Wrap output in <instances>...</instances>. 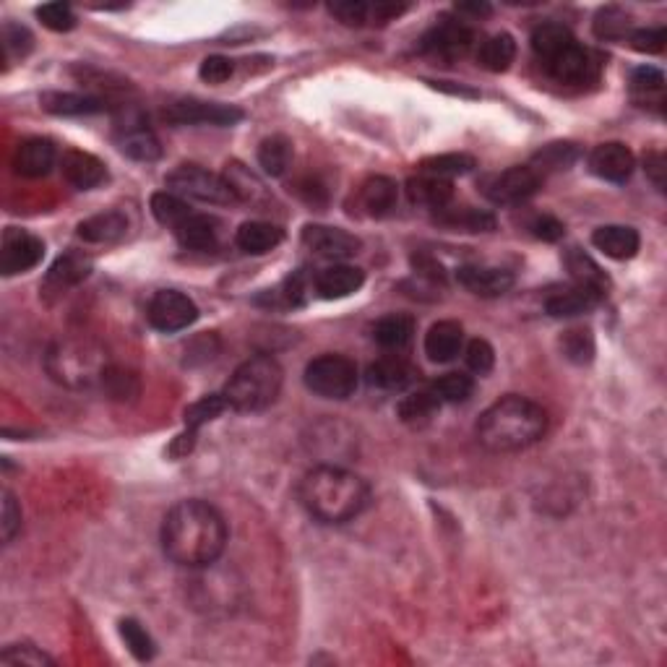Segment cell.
<instances>
[{
    "mask_svg": "<svg viewBox=\"0 0 667 667\" xmlns=\"http://www.w3.org/2000/svg\"><path fill=\"white\" fill-rule=\"evenodd\" d=\"M227 537L225 516L199 498L175 503L162 522V550L183 568L212 566L225 553Z\"/></svg>",
    "mask_w": 667,
    "mask_h": 667,
    "instance_id": "1",
    "label": "cell"
},
{
    "mask_svg": "<svg viewBox=\"0 0 667 667\" xmlns=\"http://www.w3.org/2000/svg\"><path fill=\"white\" fill-rule=\"evenodd\" d=\"M303 509L324 524H344L363 514L370 490L363 477L334 464H321L305 472L298 488Z\"/></svg>",
    "mask_w": 667,
    "mask_h": 667,
    "instance_id": "2",
    "label": "cell"
},
{
    "mask_svg": "<svg viewBox=\"0 0 667 667\" xmlns=\"http://www.w3.org/2000/svg\"><path fill=\"white\" fill-rule=\"evenodd\" d=\"M548 430V415L527 397L498 399L477 420V441L493 454H514L529 449Z\"/></svg>",
    "mask_w": 667,
    "mask_h": 667,
    "instance_id": "3",
    "label": "cell"
},
{
    "mask_svg": "<svg viewBox=\"0 0 667 667\" xmlns=\"http://www.w3.org/2000/svg\"><path fill=\"white\" fill-rule=\"evenodd\" d=\"M284 384L282 365L271 355L248 357L227 381L225 394L230 410L235 412H261L277 402Z\"/></svg>",
    "mask_w": 667,
    "mask_h": 667,
    "instance_id": "4",
    "label": "cell"
},
{
    "mask_svg": "<svg viewBox=\"0 0 667 667\" xmlns=\"http://www.w3.org/2000/svg\"><path fill=\"white\" fill-rule=\"evenodd\" d=\"M105 352L86 342H60L47 352V370L58 384L84 389V386L102 384L107 373Z\"/></svg>",
    "mask_w": 667,
    "mask_h": 667,
    "instance_id": "5",
    "label": "cell"
},
{
    "mask_svg": "<svg viewBox=\"0 0 667 667\" xmlns=\"http://www.w3.org/2000/svg\"><path fill=\"white\" fill-rule=\"evenodd\" d=\"M167 188L183 199H196L204 204L230 206L238 204V193L232 183L217 172H209L201 165H178L167 175Z\"/></svg>",
    "mask_w": 667,
    "mask_h": 667,
    "instance_id": "6",
    "label": "cell"
},
{
    "mask_svg": "<svg viewBox=\"0 0 667 667\" xmlns=\"http://www.w3.org/2000/svg\"><path fill=\"white\" fill-rule=\"evenodd\" d=\"M357 365L344 355H321L305 368V386L324 399H350L357 389Z\"/></svg>",
    "mask_w": 667,
    "mask_h": 667,
    "instance_id": "7",
    "label": "cell"
},
{
    "mask_svg": "<svg viewBox=\"0 0 667 667\" xmlns=\"http://www.w3.org/2000/svg\"><path fill=\"white\" fill-rule=\"evenodd\" d=\"M146 318H149V324L157 331H162V334H175V331H183L191 324H196L199 308H196V303H193L188 295H183V292L162 290L149 300Z\"/></svg>",
    "mask_w": 667,
    "mask_h": 667,
    "instance_id": "8",
    "label": "cell"
},
{
    "mask_svg": "<svg viewBox=\"0 0 667 667\" xmlns=\"http://www.w3.org/2000/svg\"><path fill=\"white\" fill-rule=\"evenodd\" d=\"M165 120L172 126H235L243 120V110L232 105H219V102H201V100H180L172 102L165 110Z\"/></svg>",
    "mask_w": 667,
    "mask_h": 667,
    "instance_id": "9",
    "label": "cell"
},
{
    "mask_svg": "<svg viewBox=\"0 0 667 667\" xmlns=\"http://www.w3.org/2000/svg\"><path fill=\"white\" fill-rule=\"evenodd\" d=\"M45 256V243L37 235L19 227H8L0 240V271L6 277H16L34 269Z\"/></svg>",
    "mask_w": 667,
    "mask_h": 667,
    "instance_id": "10",
    "label": "cell"
},
{
    "mask_svg": "<svg viewBox=\"0 0 667 667\" xmlns=\"http://www.w3.org/2000/svg\"><path fill=\"white\" fill-rule=\"evenodd\" d=\"M542 178L529 165L509 167V170L498 172L493 178L485 183V196H488L493 204L511 206V204H524L540 191Z\"/></svg>",
    "mask_w": 667,
    "mask_h": 667,
    "instance_id": "11",
    "label": "cell"
},
{
    "mask_svg": "<svg viewBox=\"0 0 667 667\" xmlns=\"http://www.w3.org/2000/svg\"><path fill=\"white\" fill-rule=\"evenodd\" d=\"M475 42V32L454 19H441L436 27H430L420 40V53L433 55V58L454 60L462 58Z\"/></svg>",
    "mask_w": 667,
    "mask_h": 667,
    "instance_id": "12",
    "label": "cell"
},
{
    "mask_svg": "<svg viewBox=\"0 0 667 667\" xmlns=\"http://www.w3.org/2000/svg\"><path fill=\"white\" fill-rule=\"evenodd\" d=\"M303 245L313 256L326 258V261H344V258H352L360 251V240L347 230H339V227H326V225H308L303 230Z\"/></svg>",
    "mask_w": 667,
    "mask_h": 667,
    "instance_id": "13",
    "label": "cell"
},
{
    "mask_svg": "<svg viewBox=\"0 0 667 667\" xmlns=\"http://www.w3.org/2000/svg\"><path fill=\"white\" fill-rule=\"evenodd\" d=\"M118 146L120 152L128 154L131 159H139V162H154L162 157V144H159L157 133L146 126L144 115L136 110L118 123Z\"/></svg>",
    "mask_w": 667,
    "mask_h": 667,
    "instance_id": "14",
    "label": "cell"
},
{
    "mask_svg": "<svg viewBox=\"0 0 667 667\" xmlns=\"http://www.w3.org/2000/svg\"><path fill=\"white\" fill-rule=\"evenodd\" d=\"M636 157L621 141H608L592 149L589 154V170L595 172L597 178L608 180V183H626L634 175Z\"/></svg>",
    "mask_w": 667,
    "mask_h": 667,
    "instance_id": "15",
    "label": "cell"
},
{
    "mask_svg": "<svg viewBox=\"0 0 667 667\" xmlns=\"http://www.w3.org/2000/svg\"><path fill=\"white\" fill-rule=\"evenodd\" d=\"M545 68H548V73L558 84H584V81L595 79L597 73L595 55L589 53L587 47L579 45V42H571L566 50L550 58Z\"/></svg>",
    "mask_w": 667,
    "mask_h": 667,
    "instance_id": "16",
    "label": "cell"
},
{
    "mask_svg": "<svg viewBox=\"0 0 667 667\" xmlns=\"http://www.w3.org/2000/svg\"><path fill=\"white\" fill-rule=\"evenodd\" d=\"M60 172L63 178L79 188V191H92L97 185L107 180V167L100 157H94L89 152H79V149H68L60 157Z\"/></svg>",
    "mask_w": 667,
    "mask_h": 667,
    "instance_id": "17",
    "label": "cell"
},
{
    "mask_svg": "<svg viewBox=\"0 0 667 667\" xmlns=\"http://www.w3.org/2000/svg\"><path fill=\"white\" fill-rule=\"evenodd\" d=\"M456 279L477 298H501L514 287V274L493 266H462L456 271Z\"/></svg>",
    "mask_w": 667,
    "mask_h": 667,
    "instance_id": "18",
    "label": "cell"
},
{
    "mask_svg": "<svg viewBox=\"0 0 667 667\" xmlns=\"http://www.w3.org/2000/svg\"><path fill=\"white\" fill-rule=\"evenodd\" d=\"M365 284L363 269L350 264H331L321 269L313 279V290L324 300H342L355 295Z\"/></svg>",
    "mask_w": 667,
    "mask_h": 667,
    "instance_id": "19",
    "label": "cell"
},
{
    "mask_svg": "<svg viewBox=\"0 0 667 667\" xmlns=\"http://www.w3.org/2000/svg\"><path fill=\"white\" fill-rule=\"evenodd\" d=\"M14 167L24 178H45L55 167V146L50 139L32 136L24 139L14 152Z\"/></svg>",
    "mask_w": 667,
    "mask_h": 667,
    "instance_id": "20",
    "label": "cell"
},
{
    "mask_svg": "<svg viewBox=\"0 0 667 667\" xmlns=\"http://www.w3.org/2000/svg\"><path fill=\"white\" fill-rule=\"evenodd\" d=\"M92 274V258H86L84 253H66L60 256L45 277V292L47 295H63L66 290L76 287Z\"/></svg>",
    "mask_w": 667,
    "mask_h": 667,
    "instance_id": "21",
    "label": "cell"
},
{
    "mask_svg": "<svg viewBox=\"0 0 667 667\" xmlns=\"http://www.w3.org/2000/svg\"><path fill=\"white\" fill-rule=\"evenodd\" d=\"M605 292L595 290V287H584V284H574V287H566V290L553 292L548 300H545V311L553 318H571V316H582L589 313L592 308H597Z\"/></svg>",
    "mask_w": 667,
    "mask_h": 667,
    "instance_id": "22",
    "label": "cell"
},
{
    "mask_svg": "<svg viewBox=\"0 0 667 667\" xmlns=\"http://www.w3.org/2000/svg\"><path fill=\"white\" fill-rule=\"evenodd\" d=\"M592 245H595L597 251L605 253L608 258L626 261V258H634L636 253H639L641 238L634 227L605 225L595 230V235H592Z\"/></svg>",
    "mask_w": 667,
    "mask_h": 667,
    "instance_id": "23",
    "label": "cell"
},
{
    "mask_svg": "<svg viewBox=\"0 0 667 667\" xmlns=\"http://www.w3.org/2000/svg\"><path fill=\"white\" fill-rule=\"evenodd\" d=\"M464 344V329L456 321H438L425 334V355L433 363H451Z\"/></svg>",
    "mask_w": 667,
    "mask_h": 667,
    "instance_id": "24",
    "label": "cell"
},
{
    "mask_svg": "<svg viewBox=\"0 0 667 667\" xmlns=\"http://www.w3.org/2000/svg\"><path fill=\"white\" fill-rule=\"evenodd\" d=\"M415 376L417 370L407 360H402V357H384V360H376V363L370 365L368 373H365V381L373 389L402 391L415 381Z\"/></svg>",
    "mask_w": 667,
    "mask_h": 667,
    "instance_id": "25",
    "label": "cell"
},
{
    "mask_svg": "<svg viewBox=\"0 0 667 667\" xmlns=\"http://www.w3.org/2000/svg\"><path fill=\"white\" fill-rule=\"evenodd\" d=\"M357 199H360V206H363L370 217H386V214L397 209L399 188L397 183L386 178V175H376V178H368L360 185Z\"/></svg>",
    "mask_w": 667,
    "mask_h": 667,
    "instance_id": "26",
    "label": "cell"
},
{
    "mask_svg": "<svg viewBox=\"0 0 667 667\" xmlns=\"http://www.w3.org/2000/svg\"><path fill=\"white\" fill-rule=\"evenodd\" d=\"M175 238L183 248H191V251H209L217 245V235H219V222L209 214H196L193 212L191 217L183 219L178 227H175Z\"/></svg>",
    "mask_w": 667,
    "mask_h": 667,
    "instance_id": "27",
    "label": "cell"
},
{
    "mask_svg": "<svg viewBox=\"0 0 667 667\" xmlns=\"http://www.w3.org/2000/svg\"><path fill=\"white\" fill-rule=\"evenodd\" d=\"M407 196L412 204L428 206V209H446L454 199V185L451 180L433 178V175H417L407 180Z\"/></svg>",
    "mask_w": 667,
    "mask_h": 667,
    "instance_id": "28",
    "label": "cell"
},
{
    "mask_svg": "<svg viewBox=\"0 0 667 667\" xmlns=\"http://www.w3.org/2000/svg\"><path fill=\"white\" fill-rule=\"evenodd\" d=\"M282 240V227L271 225V222H245L235 232V245L243 253H251V256H264V253L274 251Z\"/></svg>",
    "mask_w": 667,
    "mask_h": 667,
    "instance_id": "29",
    "label": "cell"
},
{
    "mask_svg": "<svg viewBox=\"0 0 667 667\" xmlns=\"http://www.w3.org/2000/svg\"><path fill=\"white\" fill-rule=\"evenodd\" d=\"M42 110L53 115H94L107 110V102L100 97L73 92H47L42 94Z\"/></svg>",
    "mask_w": 667,
    "mask_h": 667,
    "instance_id": "30",
    "label": "cell"
},
{
    "mask_svg": "<svg viewBox=\"0 0 667 667\" xmlns=\"http://www.w3.org/2000/svg\"><path fill=\"white\" fill-rule=\"evenodd\" d=\"M128 219L120 212H102L84 219L79 225V238L86 243H115L126 235Z\"/></svg>",
    "mask_w": 667,
    "mask_h": 667,
    "instance_id": "31",
    "label": "cell"
},
{
    "mask_svg": "<svg viewBox=\"0 0 667 667\" xmlns=\"http://www.w3.org/2000/svg\"><path fill=\"white\" fill-rule=\"evenodd\" d=\"M436 222L449 230L462 232H490L496 230V217L485 209H472V206H459V209H438Z\"/></svg>",
    "mask_w": 667,
    "mask_h": 667,
    "instance_id": "32",
    "label": "cell"
},
{
    "mask_svg": "<svg viewBox=\"0 0 667 667\" xmlns=\"http://www.w3.org/2000/svg\"><path fill=\"white\" fill-rule=\"evenodd\" d=\"M514 58H516V42L514 37L506 32L490 34L488 40L480 45V53H477V63L490 73L509 71Z\"/></svg>",
    "mask_w": 667,
    "mask_h": 667,
    "instance_id": "33",
    "label": "cell"
},
{
    "mask_svg": "<svg viewBox=\"0 0 667 667\" xmlns=\"http://www.w3.org/2000/svg\"><path fill=\"white\" fill-rule=\"evenodd\" d=\"M412 334H415V321H412V316H404V313H391V316H384L373 326V339L384 350H402V347L412 342Z\"/></svg>",
    "mask_w": 667,
    "mask_h": 667,
    "instance_id": "34",
    "label": "cell"
},
{
    "mask_svg": "<svg viewBox=\"0 0 667 667\" xmlns=\"http://www.w3.org/2000/svg\"><path fill=\"white\" fill-rule=\"evenodd\" d=\"M571 42H576L571 29L563 27V24H555V21H550V24H540V27L532 32V50H535V55L542 60V63H548L550 58H555V55L561 53V50H566Z\"/></svg>",
    "mask_w": 667,
    "mask_h": 667,
    "instance_id": "35",
    "label": "cell"
},
{
    "mask_svg": "<svg viewBox=\"0 0 667 667\" xmlns=\"http://www.w3.org/2000/svg\"><path fill=\"white\" fill-rule=\"evenodd\" d=\"M258 165L271 178H282L292 165V141L284 136H269L258 146Z\"/></svg>",
    "mask_w": 667,
    "mask_h": 667,
    "instance_id": "36",
    "label": "cell"
},
{
    "mask_svg": "<svg viewBox=\"0 0 667 667\" xmlns=\"http://www.w3.org/2000/svg\"><path fill=\"white\" fill-rule=\"evenodd\" d=\"M579 157H582L579 146L568 144V141H561V144L542 146L540 152L535 154V159H532V165H529V167H532V170H535L540 178H545L548 172L568 170V167L574 165Z\"/></svg>",
    "mask_w": 667,
    "mask_h": 667,
    "instance_id": "37",
    "label": "cell"
},
{
    "mask_svg": "<svg viewBox=\"0 0 667 667\" xmlns=\"http://www.w3.org/2000/svg\"><path fill=\"white\" fill-rule=\"evenodd\" d=\"M563 264H566L568 274L574 277L576 284H584V287H595V290L605 292L608 290V274L600 269V266L592 261V258L587 256L584 251H579V248H571V251L566 253V258H563Z\"/></svg>",
    "mask_w": 667,
    "mask_h": 667,
    "instance_id": "38",
    "label": "cell"
},
{
    "mask_svg": "<svg viewBox=\"0 0 667 667\" xmlns=\"http://www.w3.org/2000/svg\"><path fill=\"white\" fill-rule=\"evenodd\" d=\"M477 167L475 157L469 154H438V157H428L420 162V172L423 175H433V178L451 180L456 175H467Z\"/></svg>",
    "mask_w": 667,
    "mask_h": 667,
    "instance_id": "39",
    "label": "cell"
},
{
    "mask_svg": "<svg viewBox=\"0 0 667 667\" xmlns=\"http://www.w3.org/2000/svg\"><path fill=\"white\" fill-rule=\"evenodd\" d=\"M438 410H441V399L433 394V389L417 391V394H410L399 402V417L410 425L428 423Z\"/></svg>",
    "mask_w": 667,
    "mask_h": 667,
    "instance_id": "40",
    "label": "cell"
},
{
    "mask_svg": "<svg viewBox=\"0 0 667 667\" xmlns=\"http://www.w3.org/2000/svg\"><path fill=\"white\" fill-rule=\"evenodd\" d=\"M152 214L159 225L172 227V230H175V227H178L183 219L191 217L193 212L191 206L185 204L183 196H178V193L172 191H162L152 196Z\"/></svg>",
    "mask_w": 667,
    "mask_h": 667,
    "instance_id": "41",
    "label": "cell"
},
{
    "mask_svg": "<svg viewBox=\"0 0 667 667\" xmlns=\"http://www.w3.org/2000/svg\"><path fill=\"white\" fill-rule=\"evenodd\" d=\"M227 410H230V404H227L225 394H209V397L199 399V402L185 410V430L196 436L206 423H212L214 417H219Z\"/></svg>",
    "mask_w": 667,
    "mask_h": 667,
    "instance_id": "42",
    "label": "cell"
},
{
    "mask_svg": "<svg viewBox=\"0 0 667 667\" xmlns=\"http://www.w3.org/2000/svg\"><path fill=\"white\" fill-rule=\"evenodd\" d=\"M430 389L441 399V404H459L475 394V381L467 373H446L438 381H433Z\"/></svg>",
    "mask_w": 667,
    "mask_h": 667,
    "instance_id": "43",
    "label": "cell"
},
{
    "mask_svg": "<svg viewBox=\"0 0 667 667\" xmlns=\"http://www.w3.org/2000/svg\"><path fill=\"white\" fill-rule=\"evenodd\" d=\"M563 355L576 365L589 363L595 357V339H592V331L589 329H571L563 334L561 339Z\"/></svg>",
    "mask_w": 667,
    "mask_h": 667,
    "instance_id": "44",
    "label": "cell"
},
{
    "mask_svg": "<svg viewBox=\"0 0 667 667\" xmlns=\"http://www.w3.org/2000/svg\"><path fill=\"white\" fill-rule=\"evenodd\" d=\"M120 636H123L126 647L131 649V654L136 657V660H141V662L152 660L154 652H157L152 636L146 634L144 628H141V623H136L133 618L120 621Z\"/></svg>",
    "mask_w": 667,
    "mask_h": 667,
    "instance_id": "45",
    "label": "cell"
},
{
    "mask_svg": "<svg viewBox=\"0 0 667 667\" xmlns=\"http://www.w3.org/2000/svg\"><path fill=\"white\" fill-rule=\"evenodd\" d=\"M628 27H631V21H628V14L621 8H602L600 14H597L595 32L602 40H623L628 34Z\"/></svg>",
    "mask_w": 667,
    "mask_h": 667,
    "instance_id": "46",
    "label": "cell"
},
{
    "mask_svg": "<svg viewBox=\"0 0 667 667\" xmlns=\"http://www.w3.org/2000/svg\"><path fill=\"white\" fill-rule=\"evenodd\" d=\"M37 19L53 32H71L76 27V14L68 3H45L37 8Z\"/></svg>",
    "mask_w": 667,
    "mask_h": 667,
    "instance_id": "47",
    "label": "cell"
},
{
    "mask_svg": "<svg viewBox=\"0 0 667 667\" xmlns=\"http://www.w3.org/2000/svg\"><path fill=\"white\" fill-rule=\"evenodd\" d=\"M102 386H105V391L113 399H128L139 394V378L128 373V370L113 368V365L107 368L105 378H102Z\"/></svg>",
    "mask_w": 667,
    "mask_h": 667,
    "instance_id": "48",
    "label": "cell"
},
{
    "mask_svg": "<svg viewBox=\"0 0 667 667\" xmlns=\"http://www.w3.org/2000/svg\"><path fill=\"white\" fill-rule=\"evenodd\" d=\"M0 665L42 667V665H53V657H47L45 652H40V649L32 647V644H14V647H8L6 652L0 654Z\"/></svg>",
    "mask_w": 667,
    "mask_h": 667,
    "instance_id": "49",
    "label": "cell"
},
{
    "mask_svg": "<svg viewBox=\"0 0 667 667\" xmlns=\"http://www.w3.org/2000/svg\"><path fill=\"white\" fill-rule=\"evenodd\" d=\"M464 360H467V368L472 370V373L485 376V373H490L493 365H496V350H493L490 342H485V339H472V342L467 344Z\"/></svg>",
    "mask_w": 667,
    "mask_h": 667,
    "instance_id": "50",
    "label": "cell"
},
{
    "mask_svg": "<svg viewBox=\"0 0 667 667\" xmlns=\"http://www.w3.org/2000/svg\"><path fill=\"white\" fill-rule=\"evenodd\" d=\"M329 14L342 21L344 27H363L370 21V6L360 0H339V3H331Z\"/></svg>",
    "mask_w": 667,
    "mask_h": 667,
    "instance_id": "51",
    "label": "cell"
},
{
    "mask_svg": "<svg viewBox=\"0 0 667 667\" xmlns=\"http://www.w3.org/2000/svg\"><path fill=\"white\" fill-rule=\"evenodd\" d=\"M32 34H29V29L19 27V24H3V53H6V58H24V55L32 50Z\"/></svg>",
    "mask_w": 667,
    "mask_h": 667,
    "instance_id": "52",
    "label": "cell"
},
{
    "mask_svg": "<svg viewBox=\"0 0 667 667\" xmlns=\"http://www.w3.org/2000/svg\"><path fill=\"white\" fill-rule=\"evenodd\" d=\"M0 532L3 542H14V537L21 532V506L11 490H3V509H0Z\"/></svg>",
    "mask_w": 667,
    "mask_h": 667,
    "instance_id": "53",
    "label": "cell"
},
{
    "mask_svg": "<svg viewBox=\"0 0 667 667\" xmlns=\"http://www.w3.org/2000/svg\"><path fill=\"white\" fill-rule=\"evenodd\" d=\"M631 45H634V50H639V53H647V55H657L665 50V42H667V32L662 27H654V29H636L631 37Z\"/></svg>",
    "mask_w": 667,
    "mask_h": 667,
    "instance_id": "54",
    "label": "cell"
},
{
    "mask_svg": "<svg viewBox=\"0 0 667 667\" xmlns=\"http://www.w3.org/2000/svg\"><path fill=\"white\" fill-rule=\"evenodd\" d=\"M232 73H235V66H232V60L225 58V55H209L199 68V76L206 84H225Z\"/></svg>",
    "mask_w": 667,
    "mask_h": 667,
    "instance_id": "55",
    "label": "cell"
},
{
    "mask_svg": "<svg viewBox=\"0 0 667 667\" xmlns=\"http://www.w3.org/2000/svg\"><path fill=\"white\" fill-rule=\"evenodd\" d=\"M662 86H665V76H662L660 68L641 66L631 73V89H634L636 94L662 92Z\"/></svg>",
    "mask_w": 667,
    "mask_h": 667,
    "instance_id": "56",
    "label": "cell"
},
{
    "mask_svg": "<svg viewBox=\"0 0 667 667\" xmlns=\"http://www.w3.org/2000/svg\"><path fill=\"white\" fill-rule=\"evenodd\" d=\"M532 232H535V238L555 243V240H561L563 235H566V227H563V222H558L555 217L545 214V217H537L535 222H532Z\"/></svg>",
    "mask_w": 667,
    "mask_h": 667,
    "instance_id": "57",
    "label": "cell"
},
{
    "mask_svg": "<svg viewBox=\"0 0 667 667\" xmlns=\"http://www.w3.org/2000/svg\"><path fill=\"white\" fill-rule=\"evenodd\" d=\"M644 170H647L649 180H652L660 191H665V154L662 152H647L644 154Z\"/></svg>",
    "mask_w": 667,
    "mask_h": 667,
    "instance_id": "58",
    "label": "cell"
},
{
    "mask_svg": "<svg viewBox=\"0 0 667 667\" xmlns=\"http://www.w3.org/2000/svg\"><path fill=\"white\" fill-rule=\"evenodd\" d=\"M412 266H415V271L420 274V277H425L428 282L438 284L446 279V271H443V266L438 264L436 258L430 256H415L412 258Z\"/></svg>",
    "mask_w": 667,
    "mask_h": 667,
    "instance_id": "59",
    "label": "cell"
},
{
    "mask_svg": "<svg viewBox=\"0 0 667 667\" xmlns=\"http://www.w3.org/2000/svg\"><path fill=\"white\" fill-rule=\"evenodd\" d=\"M407 11V6H394V3H373L370 6V21H376V24H386V21L397 19Z\"/></svg>",
    "mask_w": 667,
    "mask_h": 667,
    "instance_id": "60",
    "label": "cell"
},
{
    "mask_svg": "<svg viewBox=\"0 0 667 667\" xmlns=\"http://www.w3.org/2000/svg\"><path fill=\"white\" fill-rule=\"evenodd\" d=\"M456 11H459V14H472V16H490L493 8H490L488 3H459Z\"/></svg>",
    "mask_w": 667,
    "mask_h": 667,
    "instance_id": "61",
    "label": "cell"
}]
</instances>
